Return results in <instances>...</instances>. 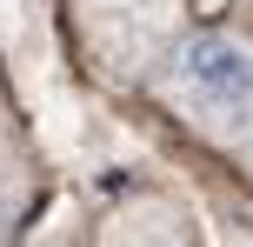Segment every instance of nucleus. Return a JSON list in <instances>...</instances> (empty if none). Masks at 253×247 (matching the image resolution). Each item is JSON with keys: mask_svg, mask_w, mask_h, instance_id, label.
Instances as JSON below:
<instances>
[{"mask_svg": "<svg viewBox=\"0 0 253 247\" xmlns=\"http://www.w3.org/2000/svg\"><path fill=\"white\" fill-rule=\"evenodd\" d=\"M180 87L200 114H247L253 107V40L200 34L180 53Z\"/></svg>", "mask_w": 253, "mask_h": 247, "instance_id": "1", "label": "nucleus"}]
</instances>
